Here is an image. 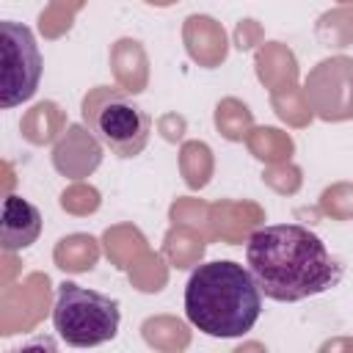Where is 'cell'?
<instances>
[{
    "label": "cell",
    "mask_w": 353,
    "mask_h": 353,
    "mask_svg": "<svg viewBox=\"0 0 353 353\" xmlns=\"http://www.w3.org/2000/svg\"><path fill=\"white\" fill-rule=\"evenodd\" d=\"M245 262L262 295L279 303L328 292L342 281V262L301 223H270L251 232Z\"/></svg>",
    "instance_id": "obj_1"
},
{
    "label": "cell",
    "mask_w": 353,
    "mask_h": 353,
    "mask_svg": "<svg viewBox=\"0 0 353 353\" xmlns=\"http://www.w3.org/2000/svg\"><path fill=\"white\" fill-rule=\"evenodd\" d=\"M185 314L207 336H245L262 314V290L248 268L232 259H212L190 273Z\"/></svg>",
    "instance_id": "obj_2"
},
{
    "label": "cell",
    "mask_w": 353,
    "mask_h": 353,
    "mask_svg": "<svg viewBox=\"0 0 353 353\" xmlns=\"http://www.w3.org/2000/svg\"><path fill=\"white\" fill-rule=\"evenodd\" d=\"M121 312L119 301L110 295L85 290L74 281H63L58 287V298L52 306V325L58 336L72 347H97L110 342L119 331Z\"/></svg>",
    "instance_id": "obj_3"
},
{
    "label": "cell",
    "mask_w": 353,
    "mask_h": 353,
    "mask_svg": "<svg viewBox=\"0 0 353 353\" xmlns=\"http://www.w3.org/2000/svg\"><path fill=\"white\" fill-rule=\"evenodd\" d=\"M83 116L85 121H91L94 135L102 141V146H108L116 157L141 154L152 132L149 113L138 102L108 88H99L97 94L85 97Z\"/></svg>",
    "instance_id": "obj_4"
},
{
    "label": "cell",
    "mask_w": 353,
    "mask_h": 353,
    "mask_svg": "<svg viewBox=\"0 0 353 353\" xmlns=\"http://www.w3.org/2000/svg\"><path fill=\"white\" fill-rule=\"evenodd\" d=\"M41 80V52L36 36L22 22H0V105L28 102Z\"/></svg>",
    "instance_id": "obj_5"
},
{
    "label": "cell",
    "mask_w": 353,
    "mask_h": 353,
    "mask_svg": "<svg viewBox=\"0 0 353 353\" xmlns=\"http://www.w3.org/2000/svg\"><path fill=\"white\" fill-rule=\"evenodd\" d=\"M41 232V212L25 201L22 196L8 193L3 201V221H0V243L6 251H22L36 243Z\"/></svg>",
    "instance_id": "obj_6"
}]
</instances>
